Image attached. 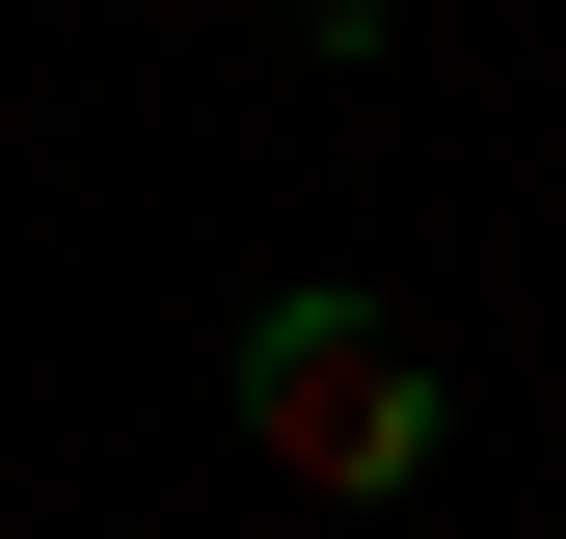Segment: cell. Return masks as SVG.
Returning <instances> with one entry per match:
<instances>
[{
  "label": "cell",
  "instance_id": "6da1fadb",
  "mask_svg": "<svg viewBox=\"0 0 566 539\" xmlns=\"http://www.w3.org/2000/svg\"><path fill=\"white\" fill-rule=\"evenodd\" d=\"M243 432H270V486L378 512V486H432V351L378 297H243Z\"/></svg>",
  "mask_w": 566,
  "mask_h": 539
},
{
  "label": "cell",
  "instance_id": "7a4b0ae2",
  "mask_svg": "<svg viewBox=\"0 0 566 539\" xmlns=\"http://www.w3.org/2000/svg\"><path fill=\"white\" fill-rule=\"evenodd\" d=\"M324 28H378V0H324Z\"/></svg>",
  "mask_w": 566,
  "mask_h": 539
}]
</instances>
